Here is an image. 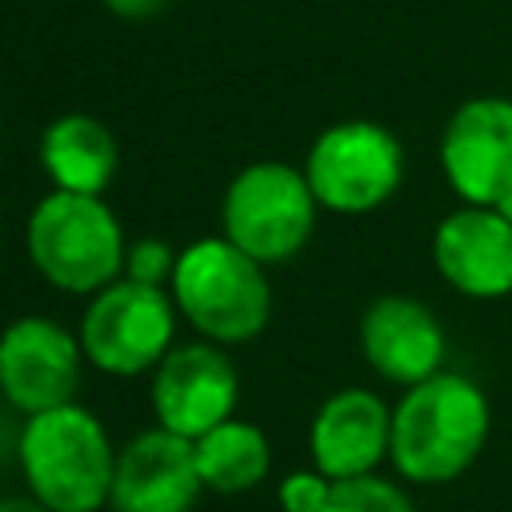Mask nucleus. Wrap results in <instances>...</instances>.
<instances>
[{
	"instance_id": "1",
	"label": "nucleus",
	"mask_w": 512,
	"mask_h": 512,
	"mask_svg": "<svg viewBox=\"0 0 512 512\" xmlns=\"http://www.w3.org/2000/svg\"><path fill=\"white\" fill-rule=\"evenodd\" d=\"M488 400L460 372H436L404 388L392 408L388 460L412 484H448L472 468L488 440Z\"/></svg>"
},
{
	"instance_id": "2",
	"label": "nucleus",
	"mask_w": 512,
	"mask_h": 512,
	"mask_svg": "<svg viewBox=\"0 0 512 512\" xmlns=\"http://www.w3.org/2000/svg\"><path fill=\"white\" fill-rule=\"evenodd\" d=\"M16 464L28 492L48 512L108 508L116 448L104 420L76 400L24 416L16 432Z\"/></svg>"
},
{
	"instance_id": "3",
	"label": "nucleus",
	"mask_w": 512,
	"mask_h": 512,
	"mask_svg": "<svg viewBox=\"0 0 512 512\" xmlns=\"http://www.w3.org/2000/svg\"><path fill=\"white\" fill-rule=\"evenodd\" d=\"M24 252L44 284L88 300L124 276L128 236L104 196L52 188L28 212Z\"/></svg>"
},
{
	"instance_id": "4",
	"label": "nucleus",
	"mask_w": 512,
	"mask_h": 512,
	"mask_svg": "<svg viewBox=\"0 0 512 512\" xmlns=\"http://www.w3.org/2000/svg\"><path fill=\"white\" fill-rule=\"evenodd\" d=\"M168 292L180 320L224 348L256 340L272 320V284L264 264L228 236H200L180 248Z\"/></svg>"
},
{
	"instance_id": "5",
	"label": "nucleus",
	"mask_w": 512,
	"mask_h": 512,
	"mask_svg": "<svg viewBox=\"0 0 512 512\" xmlns=\"http://www.w3.org/2000/svg\"><path fill=\"white\" fill-rule=\"evenodd\" d=\"M316 212L320 200L304 168L284 160H256L244 164L220 196V236L268 268L292 260L308 244Z\"/></svg>"
},
{
	"instance_id": "6",
	"label": "nucleus",
	"mask_w": 512,
	"mask_h": 512,
	"mask_svg": "<svg viewBox=\"0 0 512 512\" xmlns=\"http://www.w3.org/2000/svg\"><path fill=\"white\" fill-rule=\"evenodd\" d=\"M176 320L180 312L168 288L120 276L88 296L76 336L96 372L128 380L152 372L176 348Z\"/></svg>"
},
{
	"instance_id": "7",
	"label": "nucleus",
	"mask_w": 512,
	"mask_h": 512,
	"mask_svg": "<svg viewBox=\"0 0 512 512\" xmlns=\"http://www.w3.org/2000/svg\"><path fill=\"white\" fill-rule=\"evenodd\" d=\"M304 176L324 212L368 216L396 196L404 180V148L376 120H340L312 140Z\"/></svg>"
},
{
	"instance_id": "8",
	"label": "nucleus",
	"mask_w": 512,
	"mask_h": 512,
	"mask_svg": "<svg viewBox=\"0 0 512 512\" xmlns=\"http://www.w3.org/2000/svg\"><path fill=\"white\" fill-rule=\"evenodd\" d=\"M84 364L80 336L52 316H16L0 332V396L20 416L76 400Z\"/></svg>"
},
{
	"instance_id": "9",
	"label": "nucleus",
	"mask_w": 512,
	"mask_h": 512,
	"mask_svg": "<svg viewBox=\"0 0 512 512\" xmlns=\"http://www.w3.org/2000/svg\"><path fill=\"white\" fill-rule=\"evenodd\" d=\"M240 404V376L224 344L192 340L176 344L152 368V416L160 428L188 440L232 420Z\"/></svg>"
},
{
	"instance_id": "10",
	"label": "nucleus",
	"mask_w": 512,
	"mask_h": 512,
	"mask_svg": "<svg viewBox=\"0 0 512 512\" xmlns=\"http://www.w3.org/2000/svg\"><path fill=\"white\" fill-rule=\"evenodd\" d=\"M440 168L464 204L496 208L512 192V100H464L440 132Z\"/></svg>"
},
{
	"instance_id": "11",
	"label": "nucleus",
	"mask_w": 512,
	"mask_h": 512,
	"mask_svg": "<svg viewBox=\"0 0 512 512\" xmlns=\"http://www.w3.org/2000/svg\"><path fill=\"white\" fill-rule=\"evenodd\" d=\"M204 480L196 468V448L188 436L168 428H144L124 448H116L112 472V512H192Z\"/></svg>"
},
{
	"instance_id": "12",
	"label": "nucleus",
	"mask_w": 512,
	"mask_h": 512,
	"mask_svg": "<svg viewBox=\"0 0 512 512\" xmlns=\"http://www.w3.org/2000/svg\"><path fill=\"white\" fill-rule=\"evenodd\" d=\"M436 272L472 300H496L512 292V220L488 204H464L448 212L432 232Z\"/></svg>"
},
{
	"instance_id": "13",
	"label": "nucleus",
	"mask_w": 512,
	"mask_h": 512,
	"mask_svg": "<svg viewBox=\"0 0 512 512\" xmlns=\"http://www.w3.org/2000/svg\"><path fill=\"white\" fill-rule=\"evenodd\" d=\"M360 352L376 376L412 388L444 368V328L416 296H376L360 316Z\"/></svg>"
},
{
	"instance_id": "14",
	"label": "nucleus",
	"mask_w": 512,
	"mask_h": 512,
	"mask_svg": "<svg viewBox=\"0 0 512 512\" xmlns=\"http://www.w3.org/2000/svg\"><path fill=\"white\" fill-rule=\"evenodd\" d=\"M392 448V408L372 388L332 392L308 424V456L332 480L368 476L388 460Z\"/></svg>"
},
{
	"instance_id": "15",
	"label": "nucleus",
	"mask_w": 512,
	"mask_h": 512,
	"mask_svg": "<svg viewBox=\"0 0 512 512\" xmlns=\"http://www.w3.org/2000/svg\"><path fill=\"white\" fill-rule=\"evenodd\" d=\"M36 156L52 188L88 192V196H104V188L120 168L116 136L108 132V124H100L88 112H60L56 120H48Z\"/></svg>"
},
{
	"instance_id": "16",
	"label": "nucleus",
	"mask_w": 512,
	"mask_h": 512,
	"mask_svg": "<svg viewBox=\"0 0 512 512\" xmlns=\"http://www.w3.org/2000/svg\"><path fill=\"white\" fill-rule=\"evenodd\" d=\"M192 448H196V468H200L204 488L220 496H240L256 488L272 468V444L264 428L240 416L196 436Z\"/></svg>"
},
{
	"instance_id": "17",
	"label": "nucleus",
	"mask_w": 512,
	"mask_h": 512,
	"mask_svg": "<svg viewBox=\"0 0 512 512\" xmlns=\"http://www.w3.org/2000/svg\"><path fill=\"white\" fill-rule=\"evenodd\" d=\"M324 512H416V508L392 480L368 472V476L336 480Z\"/></svg>"
},
{
	"instance_id": "18",
	"label": "nucleus",
	"mask_w": 512,
	"mask_h": 512,
	"mask_svg": "<svg viewBox=\"0 0 512 512\" xmlns=\"http://www.w3.org/2000/svg\"><path fill=\"white\" fill-rule=\"evenodd\" d=\"M176 260H180V252L164 236H140V240L128 244L124 276L140 280V284H152V288H168L172 272H176Z\"/></svg>"
},
{
	"instance_id": "19",
	"label": "nucleus",
	"mask_w": 512,
	"mask_h": 512,
	"mask_svg": "<svg viewBox=\"0 0 512 512\" xmlns=\"http://www.w3.org/2000/svg\"><path fill=\"white\" fill-rule=\"evenodd\" d=\"M332 476H324L316 464L312 468H300V472H288L276 488V504L280 512H324L328 496H332Z\"/></svg>"
},
{
	"instance_id": "20",
	"label": "nucleus",
	"mask_w": 512,
	"mask_h": 512,
	"mask_svg": "<svg viewBox=\"0 0 512 512\" xmlns=\"http://www.w3.org/2000/svg\"><path fill=\"white\" fill-rule=\"evenodd\" d=\"M112 16H120V20H132V24H140V20H152V16H160L164 8H168V0H100Z\"/></svg>"
},
{
	"instance_id": "21",
	"label": "nucleus",
	"mask_w": 512,
	"mask_h": 512,
	"mask_svg": "<svg viewBox=\"0 0 512 512\" xmlns=\"http://www.w3.org/2000/svg\"><path fill=\"white\" fill-rule=\"evenodd\" d=\"M0 512H48V508L28 492V496H0Z\"/></svg>"
},
{
	"instance_id": "22",
	"label": "nucleus",
	"mask_w": 512,
	"mask_h": 512,
	"mask_svg": "<svg viewBox=\"0 0 512 512\" xmlns=\"http://www.w3.org/2000/svg\"><path fill=\"white\" fill-rule=\"evenodd\" d=\"M496 212H500V216H508V220H512V192H508V196H504V200H500V204H496Z\"/></svg>"
}]
</instances>
